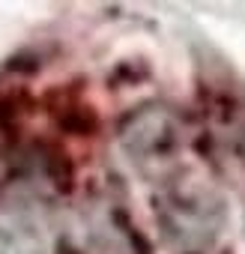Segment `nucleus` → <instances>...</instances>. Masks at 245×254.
Here are the masks:
<instances>
[{"instance_id": "nucleus-1", "label": "nucleus", "mask_w": 245, "mask_h": 254, "mask_svg": "<svg viewBox=\"0 0 245 254\" xmlns=\"http://www.w3.org/2000/svg\"><path fill=\"white\" fill-rule=\"evenodd\" d=\"M159 224L171 245L191 251L206 248L224 227V203L200 183H180L165 194L159 206Z\"/></svg>"}, {"instance_id": "nucleus-2", "label": "nucleus", "mask_w": 245, "mask_h": 254, "mask_svg": "<svg viewBox=\"0 0 245 254\" xmlns=\"http://www.w3.org/2000/svg\"><path fill=\"white\" fill-rule=\"evenodd\" d=\"M183 123L168 108H144L122 129V150L147 177H165L183 156Z\"/></svg>"}, {"instance_id": "nucleus-3", "label": "nucleus", "mask_w": 245, "mask_h": 254, "mask_svg": "<svg viewBox=\"0 0 245 254\" xmlns=\"http://www.w3.org/2000/svg\"><path fill=\"white\" fill-rule=\"evenodd\" d=\"M0 254H51L48 221L33 200L0 203Z\"/></svg>"}, {"instance_id": "nucleus-4", "label": "nucleus", "mask_w": 245, "mask_h": 254, "mask_svg": "<svg viewBox=\"0 0 245 254\" xmlns=\"http://www.w3.org/2000/svg\"><path fill=\"white\" fill-rule=\"evenodd\" d=\"M81 227V248L87 254H135V239L129 224L105 206L90 209L78 218Z\"/></svg>"}]
</instances>
